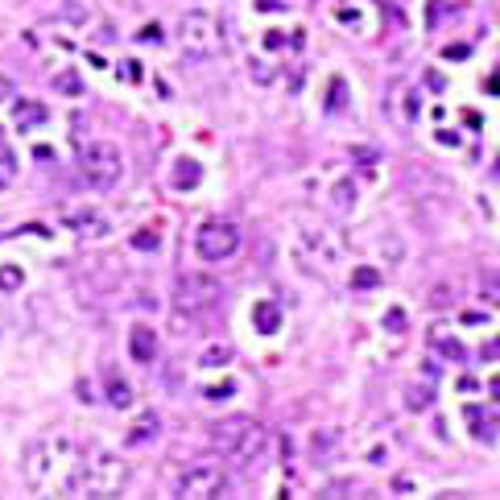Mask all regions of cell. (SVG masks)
Here are the masks:
<instances>
[{"label":"cell","mask_w":500,"mask_h":500,"mask_svg":"<svg viewBox=\"0 0 500 500\" xmlns=\"http://www.w3.org/2000/svg\"><path fill=\"white\" fill-rule=\"evenodd\" d=\"M79 170H83V182H87L91 190H112L120 182V174H124V157H120L116 145L91 141L79 153Z\"/></svg>","instance_id":"4"},{"label":"cell","mask_w":500,"mask_h":500,"mask_svg":"<svg viewBox=\"0 0 500 500\" xmlns=\"http://www.w3.org/2000/svg\"><path fill=\"white\" fill-rule=\"evenodd\" d=\"M430 401H434V397H430V389H426V385H422V389H417V385H409V389H406V406L409 409H430Z\"/></svg>","instance_id":"21"},{"label":"cell","mask_w":500,"mask_h":500,"mask_svg":"<svg viewBox=\"0 0 500 500\" xmlns=\"http://www.w3.org/2000/svg\"><path fill=\"white\" fill-rule=\"evenodd\" d=\"M430 302H434L438 310H443V306H451V302H455V290H451V285H438V290L430 294Z\"/></svg>","instance_id":"28"},{"label":"cell","mask_w":500,"mask_h":500,"mask_svg":"<svg viewBox=\"0 0 500 500\" xmlns=\"http://www.w3.org/2000/svg\"><path fill=\"white\" fill-rule=\"evenodd\" d=\"M21 281H25V273L17 269V265H0V290H4V294L21 290Z\"/></svg>","instance_id":"20"},{"label":"cell","mask_w":500,"mask_h":500,"mask_svg":"<svg viewBox=\"0 0 500 500\" xmlns=\"http://www.w3.org/2000/svg\"><path fill=\"white\" fill-rule=\"evenodd\" d=\"M236 248H240V227L227 220H207L194 231V252L203 261H227V257H236Z\"/></svg>","instance_id":"8"},{"label":"cell","mask_w":500,"mask_h":500,"mask_svg":"<svg viewBox=\"0 0 500 500\" xmlns=\"http://www.w3.org/2000/svg\"><path fill=\"white\" fill-rule=\"evenodd\" d=\"M174 497L182 500H215L227 497V471L215 463H190L174 480Z\"/></svg>","instance_id":"7"},{"label":"cell","mask_w":500,"mask_h":500,"mask_svg":"<svg viewBox=\"0 0 500 500\" xmlns=\"http://www.w3.org/2000/svg\"><path fill=\"white\" fill-rule=\"evenodd\" d=\"M480 294H484L488 306L500 310V273H480Z\"/></svg>","instance_id":"18"},{"label":"cell","mask_w":500,"mask_h":500,"mask_svg":"<svg viewBox=\"0 0 500 500\" xmlns=\"http://www.w3.org/2000/svg\"><path fill=\"white\" fill-rule=\"evenodd\" d=\"M252 322H257L261 335H277L281 331V306L277 302H257L252 306Z\"/></svg>","instance_id":"12"},{"label":"cell","mask_w":500,"mask_h":500,"mask_svg":"<svg viewBox=\"0 0 500 500\" xmlns=\"http://www.w3.org/2000/svg\"><path fill=\"white\" fill-rule=\"evenodd\" d=\"M224 298V285L211 273H182L174 281V310L182 315H203Z\"/></svg>","instance_id":"5"},{"label":"cell","mask_w":500,"mask_h":500,"mask_svg":"<svg viewBox=\"0 0 500 500\" xmlns=\"http://www.w3.org/2000/svg\"><path fill=\"white\" fill-rule=\"evenodd\" d=\"M66 224L79 227L83 236H103V231H108V220H99V215H71Z\"/></svg>","instance_id":"17"},{"label":"cell","mask_w":500,"mask_h":500,"mask_svg":"<svg viewBox=\"0 0 500 500\" xmlns=\"http://www.w3.org/2000/svg\"><path fill=\"white\" fill-rule=\"evenodd\" d=\"M4 99H13V79L0 75V103H4Z\"/></svg>","instance_id":"33"},{"label":"cell","mask_w":500,"mask_h":500,"mask_svg":"<svg viewBox=\"0 0 500 500\" xmlns=\"http://www.w3.org/2000/svg\"><path fill=\"white\" fill-rule=\"evenodd\" d=\"M348 103V83L343 79H331V91H327V112H343Z\"/></svg>","instance_id":"19"},{"label":"cell","mask_w":500,"mask_h":500,"mask_svg":"<svg viewBox=\"0 0 500 500\" xmlns=\"http://www.w3.org/2000/svg\"><path fill=\"white\" fill-rule=\"evenodd\" d=\"M103 385H108V406H116V409L133 406V389H129V380H124L116 368H108V372H103Z\"/></svg>","instance_id":"11"},{"label":"cell","mask_w":500,"mask_h":500,"mask_svg":"<svg viewBox=\"0 0 500 500\" xmlns=\"http://www.w3.org/2000/svg\"><path fill=\"white\" fill-rule=\"evenodd\" d=\"M13 120H17V129H34V124H42L45 120V108L42 103H17V112H13Z\"/></svg>","instance_id":"15"},{"label":"cell","mask_w":500,"mask_h":500,"mask_svg":"<svg viewBox=\"0 0 500 500\" xmlns=\"http://www.w3.org/2000/svg\"><path fill=\"white\" fill-rule=\"evenodd\" d=\"M322 492H327V497H339V492H356V484H352V480H339V484H327Z\"/></svg>","instance_id":"30"},{"label":"cell","mask_w":500,"mask_h":500,"mask_svg":"<svg viewBox=\"0 0 500 500\" xmlns=\"http://www.w3.org/2000/svg\"><path fill=\"white\" fill-rule=\"evenodd\" d=\"M136 38H141V42H162V25H145Z\"/></svg>","instance_id":"31"},{"label":"cell","mask_w":500,"mask_h":500,"mask_svg":"<svg viewBox=\"0 0 500 500\" xmlns=\"http://www.w3.org/2000/svg\"><path fill=\"white\" fill-rule=\"evenodd\" d=\"M480 356H484L488 364H492V360H500V335H492V339H488V343L480 348Z\"/></svg>","instance_id":"29"},{"label":"cell","mask_w":500,"mask_h":500,"mask_svg":"<svg viewBox=\"0 0 500 500\" xmlns=\"http://www.w3.org/2000/svg\"><path fill=\"white\" fill-rule=\"evenodd\" d=\"M120 75H124L129 83H136V79H141V62H124V71H120Z\"/></svg>","instance_id":"32"},{"label":"cell","mask_w":500,"mask_h":500,"mask_svg":"<svg viewBox=\"0 0 500 500\" xmlns=\"http://www.w3.org/2000/svg\"><path fill=\"white\" fill-rule=\"evenodd\" d=\"M231 393H236V385H231V380H224V385H211L203 397H207V401H224V397H231Z\"/></svg>","instance_id":"27"},{"label":"cell","mask_w":500,"mask_h":500,"mask_svg":"<svg viewBox=\"0 0 500 500\" xmlns=\"http://www.w3.org/2000/svg\"><path fill=\"white\" fill-rule=\"evenodd\" d=\"M129 484V463L112 451H91L83 463H75L58 492L66 497H116Z\"/></svg>","instance_id":"2"},{"label":"cell","mask_w":500,"mask_h":500,"mask_svg":"<svg viewBox=\"0 0 500 500\" xmlns=\"http://www.w3.org/2000/svg\"><path fill=\"white\" fill-rule=\"evenodd\" d=\"M224 364H231V348L227 343H215V348H207L199 356V368H224Z\"/></svg>","instance_id":"16"},{"label":"cell","mask_w":500,"mask_h":500,"mask_svg":"<svg viewBox=\"0 0 500 500\" xmlns=\"http://www.w3.org/2000/svg\"><path fill=\"white\" fill-rule=\"evenodd\" d=\"M54 87H58V91H66V95H79V91H83V79H79L75 71H62V75L54 79Z\"/></svg>","instance_id":"24"},{"label":"cell","mask_w":500,"mask_h":500,"mask_svg":"<svg viewBox=\"0 0 500 500\" xmlns=\"http://www.w3.org/2000/svg\"><path fill=\"white\" fill-rule=\"evenodd\" d=\"M157 244H162L157 231H136V236H133V248H141V252H153Z\"/></svg>","instance_id":"25"},{"label":"cell","mask_w":500,"mask_h":500,"mask_svg":"<svg viewBox=\"0 0 500 500\" xmlns=\"http://www.w3.org/2000/svg\"><path fill=\"white\" fill-rule=\"evenodd\" d=\"M129 356H133L136 364L157 360V331H153V327H133V331H129Z\"/></svg>","instance_id":"9"},{"label":"cell","mask_w":500,"mask_h":500,"mask_svg":"<svg viewBox=\"0 0 500 500\" xmlns=\"http://www.w3.org/2000/svg\"><path fill=\"white\" fill-rule=\"evenodd\" d=\"M385 331H406V310H401V306L385 310Z\"/></svg>","instance_id":"26"},{"label":"cell","mask_w":500,"mask_h":500,"mask_svg":"<svg viewBox=\"0 0 500 500\" xmlns=\"http://www.w3.org/2000/svg\"><path fill=\"white\" fill-rule=\"evenodd\" d=\"M352 285H356V290H372V285H380V269H368V265L356 269V273H352Z\"/></svg>","instance_id":"22"},{"label":"cell","mask_w":500,"mask_h":500,"mask_svg":"<svg viewBox=\"0 0 500 500\" xmlns=\"http://www.w3.org/2000/svg\"><path fill=\"white\" fill-rule=\"evenodd\" d=\"M199 178H203V166H199V162H190V157L174 162V170H170V182H174L178 190H190V186H199Z\"/></svg>","instance_id":"13"},{"label":"cell","mask_w":500,"mask_h":500,"mask_svg":"<svg viewBox=\"0 0 500 500\" xmlns=\"http://www.w3.org/2000/svg\"><path fill=\"white\" fill-rule=\"evenodd\" d=\"M207 438H211V451L224 455L227 463H236V467H252L261 455L269 451V430L257 417H248V413H231V417L211 422Z\"/></svg>","instance_id":"1"},{"label":"cell","mask_w":500,"mask_h":500,"mask_svg":"<svg viewBox=\"0 0 500 500\" xmlns=\"http://www.w3.org/2000/svg\"><path fill=\"white\" fill-rule=\"evenodd\" d=\"M488 393H492V397H497V401H500V372H497V376H492V380H488Z\"/></svg>","instance_id":"34"},{"label":"cell","mask_w":500,"mask_h":500,"mask_svg":"<svg viewBox=\"0 0 500 500\" xmlns=\"http://www.w3.org/2000/svg\"><path fill=\"white\" fill-rule=\"evenodd\" d=\"M157 430H162V417H157L153 409H145L133 426H129L124 443H129V447H145V443H153V438H157Z\"/></svg>","instance_id":"10"},{"label":"cell","mask_w":500,"mask_h":500,"mask_svg":"<svg viewBox=\"0 0 500 500\" xmlns=\"http://www.w3.org/2000/svg\"><path fill=\"white\" fill-rule=\"evenodd\" d=\"M430 343H434V348H438V352H443L447 360H455V364L467 360V348H463L459 339H451V335H447L443 327H434V331H430Z\"/></svg>","instance_id":"14"},{"label":"cell","mask_w":500,"mask_h":500,"mask_svg":"<svg viewBox=\"0 0 500 500\" xmlns=\"http://www.w3.org/2000/svg\"><path fill=\"white\" fill-rule=\"evenodd\" d=\"M352 194H356V186H352V182H339V186L331 190V199H335V211H348V207H352Z\"/></svg>","instance_id":"23"},{"label":"cell","mask_w":500,"mask_h":500,"mask_svg":"<svg viewBox=\"0 0 500 500\" xmlns=\"http://www.w3.org/2000/svg\"><path fill=\"white\" fill-rule=\"evenodd\" d=\"M178 42L190 58H215L224 50V34H220V21L211 13H186L178 25Z\"/></svg>","instance_id":"6"},{"label":"cell","mask_w":500,"mask_h":500,"mask_svg":"<svg viewBox=\"0 0 500 500\" xmlns=\"http://www.w3.org/2000/svg\"><path fill=\"white\" fill-rule=\"evenodd\" d=\"M71 455H75V443H71V438H42V443H34V447H29V467H25L29 488H38V492L58 488V484H62L58 467L71 463Z\"/></svg>","instance_id":"3"}]
</instances>
